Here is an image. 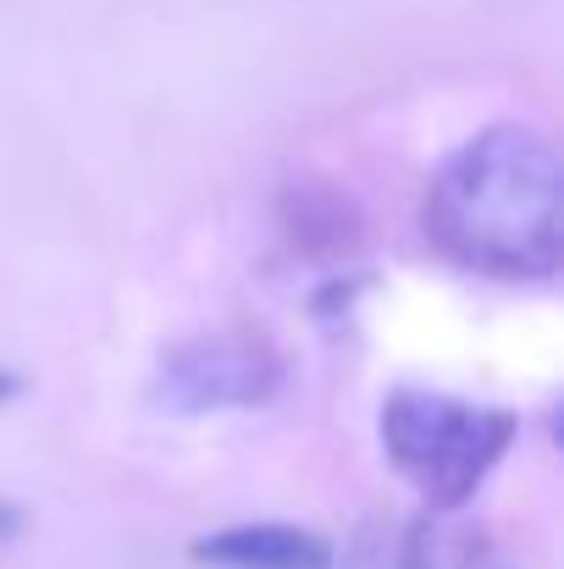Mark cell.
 <instances>
[{"label": "cell", "mask_w": 564, "mask_h": 569, "mask_svg": "<svg viewBox=\"0 0 564 569\" xmlns=\"http://www.w3.org/2000/svg\"><path fill=\"white\" fill-rule=\"evenodd\" d=\"M426 238L476 277H554L564 254V167L554 139L526 122H493L448 150L426 183Z\"/></svg>", "instance_id": "6da1fadb"}, {"label": "cell", "mask_w": 564, "mask_h": 569, "mask_svg": "<svg viewBox=\"0 0 564 569\" xmlns=\"http://www.w3.org/2000/svg\"><path fill=\"white\" fill-rule=\"evenodd\" d=\"M376 431H382L393 470L426 498V509L459 515L476 498V487L493 476V465L509 453L515 415L498 403L398 387L387 392Z\"/></svg>", "instance_id": "7a4b0ae2"}, {"label": "cell", "mask_w": 564, "mask_h": 569, "mask_svg": "<svg viewBox=\"0 0 564 569\" xmlns=\"http://www.w3.org/2000/svg\"><path fill=\"white\" fill-rule=\"evenodd\" d=\"M194 559L210 569H333V548L283 520H255V526H227L194 542Z\"/></svg>", "instance_id": "277c9868"}, {"label": "cell", "mask_w": 564, "mask_h": 569, "mask_svg": "<svg viewBox=\"0 0 564 569\" xmlns=\"http://www.w3.org/2000/svg\"><path fill=\"white\" fill-rule=\"evenodd\" d=\"M17 387H22V381L11 377V371H0V403H6V398H11V392H17Z\"/></svg>", "instance_id": "ba28073f"}, {"label": "cell", "mask_w": 564, "mask_h": 569, "mask_svg": "<svg viewBox=\"0 0 564 569\" xmlns=\"http://www.w3.org/2000/svg\"><path fill=\"white\" fill-rule=\"evenodd\" d=\"M283 227L305 254H349L360 243V210L355 199L321 178L283 189Z\"/></svg>", "instance_id": "5b68a950"}, {"label": "cell", "mask_w": 564, "mask_h": 569, "mask_svg": "<svg viewBox=\"0 0 564 569\" xmlns=\"http://www.w3.org/2000/svg\"><path fill=\"white\" fill-rule=\"evenodd\" d=\"M398 569H498V559H493V542L476 526L426 509L404 537Z\"/></svg>", "instance_id": "8992f818"}, {"label": "cell", "mask_w": 564, "mask_h": 569, "mask_svg": "<svg viewBox=\"0 0 564 569\" xmlns=\"http://www.w3.org/2000/svg\"><path fill=\"white\" fill-rule=\"evenodd\" d=\"M17 531H22V509H17V503H6V498H0V542H11V537H17Z\"/></svg>", "instance_id": "52a82bcc"}, {"label": "cell", "mask_w": 564, "mask_h": 569, "mask_svg": "<svg viewBox=\"0 0 564 569\" xmlns=\"http://www.w3.org/2000/svg\"><path fill=\"white\" fill-rule=\"evenodd\" d=\"M277 349L255 332H210L178 343L161 355L156 371V398L161 409L178 415H210V409H255L277 392Z\"/></svg>", "instance_id": "3957f363"}]
</instances>
